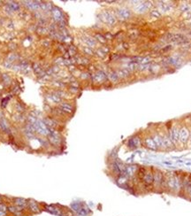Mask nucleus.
Listing matches in <instances>:
<instances>
[{"label":"nucleus","mask_w":191,"mask_h":216,"mask_svg":"<svg viewBox=\"0 0 191 216\" xmlns=\"http://www.w3.org/2000/svg\"><path fill=\"white\" fill-rule=\"evenodd\" d=\"M24 210L25 209L16 206V205H11L8 207V211L11 212L15 216H24Z\"/></svg>","instance_id":"39448f33"},{"label":"nucleus","mask_w":191,"mask_h":216,"mask_svg":"<svg viewBox=\"0 0 191 216\" xmlns=\"http://www.w3.org/2000/svg\"><path fill=\"white\" fill-rule=\"evenodd\" d=\"M25 5L31 10H40L41 9V3L35 1H25Z\"/></svg>","instance_id":"423d86ee"},{"label":"nucleus","mask_w":191,"mask_h":216,"mask_svg":"<svg viewBox=\"0 0 191 216\" xmlns=\"http://www.w3.org/2000/svg\"><path fill=\"white\" fill-rule=\"evenodd\" d=\"M189 193H190V196H191V188H190V191H189Z\"/></svg>","instance_id":"ddd939ff"},{"label":"nucleus","mask_w":191,"mask_h":216,"mask_svg":"<svg viewBox=\"0 0 191 216\" xmlns=\"http://www.w3.org/2000/svg\"><path fill=\"white\" fill-rule=\"evenodd\" d=\"M0 126H1V128H2L3 130H7L8 129V126H7L6 124V121H5V120H2V121H0Z\"/></svg>","instance_id":"9d476101"},{"label":"nucleus","mask_w":191,"mask_h":216,"mask_svg":"<svg viewBox=\"0 0 191 216\" xmlns=\"http://www.w3.org/2000/svg\"><path fill=\"white\" fill-rule=\"evenodd\" d=\"M8 207L5 205H0V216H6Z\"/></svg>","instance_id":"6e6552de"},{"label":"nucleus","mask_w":191,"mask_h":216,"mask_svg":"<svg viewBox=\"0 0 191 216\" xmlns=\"http://www.w3.org/2000/svg\"><path fill=\"white\" fill-rule=\"evenodd\" d=\"M8 6H9V8L12 11H18L19 9H20V5H19V4H17L16 2H11L8 4Z\"/></svg>","instance_id":"0eeeda50"},{"label":"nucleus","mask_w":191,"mask_h":216,"mask_svg":"<svg viewBox=\"0 0 191 216\" xmlns=\"http://www.w3.org/2000/svg\"><path fill=\"white\" fill-rule=\"evenodd\" d=\"M13 203H14V205L21 207V208H23V209H27V208H28V200L25 199V198H14Z\"/></svg>","instance_id":"20e7f679"},{"label":"nucleus","mask_w":191,"mask_h":216,"mask_svg":"<svg viewBox=\"0 0 191 216\" xmlns=\"http://www.w3.org/2000/svg\"><path fill=\"white\" fill-rule=\"evenodd\" d=\"M35 126V130H36V133L40 134V135L43 136H48L49 131H50V128L47 127L45 124H44V121H41V120H37L35 124H33Z\"/></svg>","instance_id":"f257e3e1"},{"label":"nucleus","mask_w":191,"mask_h":216,"mask_svg":"<svg viewBox=\"0 0 191 216\" xmlns=\"http://www.w3.org/2000/svg\"><path fill=\"white\" fill-rule=\"evenodd\" d=\"M28 209L29 210L32 214H40L42 212V208L40 207V205H38V203L36 201L33 199H29L28 200Z\"/></svg>","instance_id":"f03ea898"},{"label":"nucleus","mask_w":191,"mask_h":216,"mask_svg":"<svg viewBox=\"0 0 191 216\" xmlns=\"http://www.w3.org/2000/svg\"><path fill=\"white\" fill-rule=\"evenodd\" d=\"M180 138L182 140V141H186L187 138H188V132L186 130L182 129L180 131Z\"/></svg>","instance_id":"1a4fd4ad"},{"label":"nucleus","mask_w":191,"mask_h":216,"mask_svg":"<svg viewBox=\"0 0 191 216\" xmlns=\"http://www.w3.org/2000/svg\"><path fill=\"white\" fill-rule=\"evenodd\" d=\"M44 209H45V211H47L48 213H50V214H53V215H56V216L64 215L62 210L59 209L58 207L55 206V205H45Z\"/></svg>","instance_id":"7ed1b4c3"},{"label":"nucleus","mask_w":191,"mask_h":216,"mask_svg":"<svg viewBox=\"0 0 191 216\" xmlns=\"http://www.w3.org/2000/svg\"><path fill=\"white\" fill-rule=\"evenodd\" d=\"M53 15H54V17H55L56 19H59L60 17H61V13H60V12L58 10H54V11H53Z\"/></svg>","instance_id":"f8f14e48"},{"label":"nucleus","mask_w":191,"mask_h":216,"mask_svg":"<svg viewBox=\"0 0 191 216\" xmlns=\"http://www.w3.org/2000/svg\"><path fill=\"white\" fill-rule=\"evenodd\" d=\"M0 201H1V197H0Z\"/></svg>","instance_id":"4468645a"},{"label":"nucleus","mask_w":191,"mask_h":216,"mask_svg":"<svg viewBox=\"0 0 191 216\" xmlns=\"http://www.w3.org/2000/svg\"><path fill=\"white\" fill-rule=\"evenodd\" d=\"M61 109L63 110V111H66V112H70L71 111V106L68 105H66V104H64V105H61Z\"/></svg>","instance_id":"9b49d317"}]
</instances>
